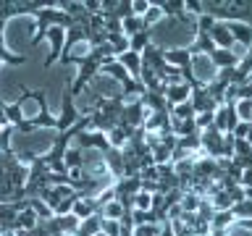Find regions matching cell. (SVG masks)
I'll list each match as a JSON object with an SVG mask.
<instances>
[{"label": "cell", "mask_w": 252, "mask_h": 236, "mask_svg": "<svg viewBox=\"0 0 252 236\" xmlns=\"http://www.w3.org/2000/svg\"><path fill=\"white\" fill-rule=\"evenodd\" d=\"M110 58H116V50H113V45H97V47H90L82 58H71L68 55V63H76L79 66V74H76V79H74V84H71V97H79L82 94V89H84V84H90L94 76H97V71L102 68V63L105 60H110Z\"/></svg>", "instance_id": "6da1fadb"}, {"label": "cell", "mask_w": 252, "mask_h": 236, "mask_svg": "<svg viewBox=\"0 0 252 236\" xmlns=\"http://www.w3.org/2000/svg\"><path fill=\"white\" fill-rule=\"evenodd\" d=\"M202 16H210L216 21H252V3L250 0H234V3H218V0H200Z\"/></svg>", "instance_id": "7a4b0ae2"}, {"label": "cell", "mask_w": 252, "mask_h": 236, "mask_svg": "<svg viewBox=\"0 0 252 236\" xmlns=\"http://www.w3.org/2000/svg\"><path fill=\"white\" fill-rule=\"evenodd\" d=\"M21 97H24V100H34L37 105H39L37 116L32 118V123L37 126V131H39V129H58V118H55V116L50 113V108H47V94H45V89H32V92H24Z\"/></svg>", "instance_id": "3957f363"}, {"label": "cell", "mask_w": 252, "mask_h": 236, "mask_svg": "<svg viewBox=\"0 0 252 236\" xmlns=\"http://www.w3.org/2000/svg\"><path fill=\"white\" fill-rule=\"evenodd\" d=\"M100 71H102V74H108V76H113L116 82L124 87V97H126V94H139V97L145 94V87H142V82H134V79H131L129 74H126V68H124L116 58L105 60Z\"/></svg>", "instance_id": "277c9868"}, {"label": "cell", "mask_w": 252, "mask_h": 236, "mask_svg": "<svg viewBox=\"0 0 252 236\" xmlns=\"http://www.w3.org/2000/svg\"><path fill=\"white\" fill-rule=\"evenodd\" d=\"M74 139H76V147L84 149V152L87 149H97L100 155H105V152L113 149V145L108 142V137L102 131H79Z\"/></svg>", "instance_id": "5b68a950"}, {"label": "cell", "mask_w": 252, "mask_h": 236, "mask_svg": "<svg viewBox=\"0 0 252 236\" xmlns=\"http://www.w3.org/2000/svg\"><path fill=\"white\" fill-rule=\"evenodd\" d=\"M47 39H50V55L45 60V68H50L53 63H58L63 58V42H66V29L63 27H53L47 31Z\"/></svg>", "instance_id": "8992f818"}, {"label": "cell", "mask_w": 252, "mask_h": 236, "mask_svg": "<svg viewBox=\"0 0 252 236\" xmlns=\"http://www.w3.org/2000/svg\"><path fill=\"white\" fill-rule=\"evenodd\" d=\"M61 110H63V113L58 116V129H55V131H66V129H71V126L79 121V118H82L79 108L74 105V97H71V92L63 94V105H61Z\"/></svg>", "instance_id": "52a82bcc"}, {"label": "cell", "mask_w": 252, "mask_h": 236, "mask_svg": "<svg viewBox=\"0 0 252 236\" xmlns=\"http://www.w3.org/2000/svg\"><path fill=\"white\" fill-rule=\"evenodd\" d=\"M202 31H208V37L213 39V45L220 47V50H234V37H231V31H228L226 27V21H216L210 29H202Z\"/></svg>", "instance_id": "ba28073f"}, {"label": "cell", "mask_w": 252, "mask_h": 236, "mask_svg": "<svg viewBox=\"0 0 252 236\" xmlns=\"http://www.w3.org/2000/svg\"><path fill=\"white\" fill-rule=\"evenodd\" d=\"M155 8H160L163 16L168 19H176L181 24H189V16H187V8H184V0H150Z\"/></svg>", "instance_id": "9c48e42d"}, {"label": "cell", "mask_w": 252, "mask_h": 236, "mask_svg": "<svg viewBox=\"0 0 252 236\" xmlns=\"http://www.w3.org/2000/svg\"><path fill=\"white\" fill-rule=\"evenodd\" d=\"M165 60H168V66L179 68V71H192V53H189V47L165 50Z\"/></svg>", "instance_id": "30bf717a"}, {"label": "cell", "mask_w": 252, "mask_h": 236, "mask_svg": "<svg viewBox=\"0 0 252 236\" xmlns=\"http://www.w3.org/2000/svg\"><path fill=\"white\" fill-rule=\"evenodd\" d=\"M116 60L126 68V74H129L134 82H139V76H142V55H139V53L126 50V53H121V55H116Z\"/></svg>", "instance_id": "8fae6325"}, {"label": "cell", "mask_w": 252, "mask_h": 236, "mask_svg": "<svg viewBox=\"0 0 252 236\" xmlns=\"http://www.w3.org/2000/svg\"><path fill=\"white\" fill-rule=\"evenodd\" d=\"M100 210H102V205L97 202V197H79V200L74 202V207H71V212H74L79 220L90 218V215H94V212H100Z\"/></svg>", "instance_id": "7c38bea8"}, {"label": "cell", "mask_w": 252, "mask_h": 236, "mask_svg": "<svg viewBox=\"0 0 252 236\" xmlns=\"http://www.w3.org/2000/svg\"><path fill=\"white\" fill-rule=\"evenodd\" d=\"M192 97V87L187 82H176V84H168L165 87V100H168V105H181V102H187Z\"/></svg>", "instance_id": "4fadbf2b"}, {"label": "cell", "mask_w": 252, "mask_h": 236, "mask_svg": "<svg viewBox=\"0 0 252 236\" xmlns=\"http://www.w3.org/2000/svg\"><path fill=\"white\" fill-rule=\"evenodd\" d=\"M102 218H105V215H102V210L94 212V215H90V218H84L82 223H79L74 236H97L102 231Z\"/></svg>", "instance_id": "5bb4252c"}, {"label": "cell", "mask_w": 252, "mask_h": 236, "mask_svg": "<svg viewBox=\"0 0 252 236\" xmlns=\"http://www.w3.org/2000/svg\"><path fill=\"white\" fill-rule=\"evenodd\" d=\"M24 202V207L19 212V218H16V231H32L37 223H39V218H37V212L27 205V200H21Z\"/></svg>", "instance_id": "9a60e30c"}, {"label": "cell", "mask_w": 252, "mask_h": 236, "mask_svg": "<svg viewBox=\"0 0 252 236\" xmlns=\"http://www.w3.org/2000/svg\"><path fill=\"white\" fill-rule=\"evenodd\" d=\"M63 165H66V171H82L84 168V149L79 147H71L66 149V155H63Z\"/></svg>", "instance_id": "2e32d148"}, {"label": "cell", "mask_w": 252, "mask_h": 236, "mask_svg": "<svg viewBox=\"0 0 252 236\" xmlns=\"http://www.w3.org/2000/svg\"><path fill=\"white\" fill-rule=\"evenodd\" d=\"M150 37H153V27H150V29H142V31H137L134 37H129V50L142 55V50H145V47L150 45Z\"/></svg>", "instance_id": "e0dca14e"}, {"label": "cell", "mask_w": 252, "mask_h": 236, "mask_svg": "<svg viewBox=\"0 0 252 236\" xmlns=\"http://www.w3.org/2000/svg\"><path fill=\"white\" fill-rule=\"evenodd\" d=\"M0 63H8V66H24L27 63V55H16L5 47L3 34H0Z\"/></svg>", "instance_id": "ac0fdd59"}, {"label": "cell", "mask_w": 252, "mask_h": 236, "mask_svg": "<svg viewBox=\"0 0 252 236\" xmlns=\"http://www.w3.org/2000/svg\"><path fill=\"white\" fill-rule=\"evenodd\" d=\"M27 205L37 212V218H39V220H50V218H55V212L47 207V205L39 200V197H27Z\"/></svg>", "instance_id": "d6986e66"}, {"label": "cell", "mask_w": 252, "mask_h": 236, "mask_svg": "<svg viewBox=\"0 0 252 236\" xmlns=\"http://www.w3.org/2000/svg\"><path fill=\"white\" fill-rule=\"evenodd\" d=\"M171 118L173 121H187V118H194V108H192V102H181V105H173L171 108Z\"/></svg>", "instance_id": "ffe728a7"}, {"label": "cell", "mask_w": 252, "mask_h": 236, "mask_svg": "<svg viewBox=\"0 0 252 236\" xmlns=\"http://www.w3.org/2000/svg\"><path fill=\"white\" fill-rule=\"evenodd\" d=\"M236 116L244 123H252V97H242L236 100Z\"/></svg>", "instance_id": "44dd1931"}, {"label": "cell", "mask_w": 252, "mask_h": 236, "mask_svg": "<svg viewBox=\"0 0 252 236\" xmlns=\"http://www.w3.org/2000/svg\"><path fill=\"white\" fill-rule=\"evenodd\" d=\"M121 27H124V34H126V37H134L137 31L150 29V27H145V21H142L139 16H129V19H126V21L121 24Z\"/></svg>", "instance_id": "7402d4cb"}, {"label": "cell", "mask_w": 252, "mask_h": 236, "mask_svg": "<svg viewBox=\"0 0 252 236\" xmlns=\"http://www.w3.org/2000/svg\"><path fill=\"white\" fill-rule=\"evenodd\" d=\"M102 215L110 218V220H118V218L124 215V205L118 202V200H110V202H105V205H102Z\"/></svg>", "instance_id": "603a6c76"}, {"label": "cell", "mask_w": 252, "mask_h": 236, "mask_svg": "<svg viewBox=\"0 0 252 236\" xmlns=\"http://www.w3.org/2000/svg\"><path fill=\"white\" fill-rule=\"evenodd\" d=\"M134 236H160V226H158V223H142V226H134Z\"/></svg>", "instance_id": "cb8c5ba5"}, {"label": "cell", "mask_w": 252, "mask_h": 236, "mask_svg": "<svg viewBox=\"0 0 252 236\" xmlns=\"http://www.w3.org/2000/svg\"><path fill=\"white\" fill-rule=\"evenodd\" d=\"M150 207H153V194H147V192L134 194V210H150Z\"/></svg>", "instance_id": "d4e9b609"}, {"label": "cell", "mask_w": 252, "mask_h": 236, "mask_svg": "<svg viewBox=\"0 0 252 236\" xmlns=\"http://www.w3.org/2000/svg\"><path fill=\"white\" fill-rule=\"evenodd\" d=\"M102 234H105V236H121V226H118V220L102 218Z\"/></svg>", "instance_id": "484cf974"}, {"label": "cell", "mask_w": 252, "mask_h": 236, "mask_svg": "<svg viewBox=\"0 0 252 236\" xmlns=\"http://www.w3.org/2000/svg\"><path fill=\"white\" fill-rule=\"evenodd\" d=\"M131 8H134V16H145L150 8H153V3H150V0H131Z\"/></svg>", "instance_id": "4316f807"}, {"label": "cell", "mask_w": 252, "mask_h": 236, "mask_svg": "<svg viewBox=\"0 0 252 236\" xmlns=\"http://www.w3.org/2000/svg\"><path fill=\"white\" fill-rule=\"evenodd\" d=\"M250 129H252V123H244V121H239V123H236V129H234V137H236V139H247Z\"/></svg>", "instance_id": "83f0119b"}, {"label": "cell", "mask_w": 252, "mask_h": 236, "mask_svg": "<svg viewBox=\"0 0 252 236\" xmlns=\"http://www.w3.org/2000/svg\"><path fill=\"white\" fill-rule=\"evenodd\" d=\"M247 82H250V84H252V71H250V79H247Z\"/></svg>", "instance_id": "f1b7e54d"}]
</instances>
